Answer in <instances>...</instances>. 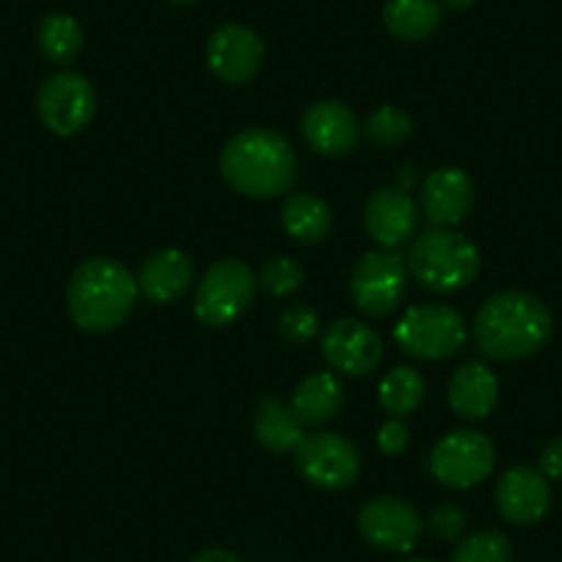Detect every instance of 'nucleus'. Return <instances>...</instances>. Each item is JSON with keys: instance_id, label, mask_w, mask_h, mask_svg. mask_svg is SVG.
I'll return each mask as SVG.
<instances>
[{"instance_id": "obj_29", "label": "nucleus", "mask_w": 562, "mask_h": 562, "mask_svg": "<svg viewBox=\"0 0 562 562\" xmlns=\"http://www.w3.org/2000/svg\"><path fill=\"white\" fill-rule=\"evenodd\" d=\"M321 331V317L312 306L293 304L290 310L281 312L279 317V334L288 339L290 345H306L317 337Z\"/></svg>"}, {"instance_id": "obj_27", "label": "nucleus", "mask_w": 562, "mask_h": 562, "mask_svg": "<svg viewBox=\"0 0 562 562\" xmlns=\"http://www.w3.org/2000/svg\"><path fill=\"white\" fill-rule=\"evenodd\" d=\"M364 133L375 147L389 149L403 144V140L414 133V122H411L408 113L400 111V108L381 105L378 111H372L370 116H367Z\"/></svg>"}, {"instance_id": "obj_11", "label": "nucleus", "mask_w": 562, "mask_h": 562, "mask_svg": "<svg viewBox=\"0 0 562 562\" xmlns=\"http://www.w3.org/2000/svg\"><path fill=\"white\" fill-rule=\"evenodd\" d=\"M356 524L367 543L389 554H408L425 532V521L416 507L400 496H378L364 502Z\"/></svg>"}, {"instance_id": "obj_31", "label": "nucleus", "mask_w": 562, "mask_h": 562, "mask_svg": "<svg viewBox=\"0 0 562 562\" xmlns=\"http://www.w3.org/2000/svg\"><path fill=\"white\" fill-rule=\"evenodd\" d=\"M405 447H408V428H405V422L397 419V416H389L381 425V430H378V450L383 456L394 458L403 456Z\"/></svg>"}, {"instance_id": "obj_25", "label": "nucleus", "mask_w": 562, "mask_h": 562, "mask_svg": "<svg viewBox=\"0 0 562 562\" xmlns=\"http://www.w3.org/2000/svg\"><path fill=\"white\" fill-rule=\"evenodd\" d=\"M378 400L389 416L403 419V416L414 414L425 400V378L414 367H394L383 375L381 386H378Z\"/></svg>"}, {"instance_id": "obj_8", "label": "nucleus", "mask_w": 562, "mask_h": 562, "mask_svg": "<svg viewBox=\"0 0 562 562\" xmlns=\"http://www.w3.org/2000/svg\"><path fill=\"white\" fill-rule=\"evenodd\" d=\"M295 469L310 485L342 491L359 480L361 456L350 439L339 434H306L293 452Z\"/></svg>"}, {"instance_id": "obj_28", "label": "nucleus", "mask_w": 562, "mask_h": 562, "mask_svg": "<svg viewBox=\"0 0 562 562\" xmlns=\"http://www.w3.org/2000/svg\"><path fill=\"white\" fill-rule=\"evenodd\" d=\"M304 276V265L295 257H270L268 262L259 268L257 281L265 293L281 299V295H293L295 290H301Z\"/></svg>"}, {"instance_id": "obj_36", "label": "nucleus", "mask_w": 562, "mask_h": 562, "mask_svg": "<svg viewBox=\"0 0 562 562\" xmlns=\"http://www.w3.org/2000/svg\"><path fill=\"white\" fill-rule=\"evenodd\" d=\"M171 3H180V7H188V3H196V0H171Z\"/></svg>"}, {"instance_id": "obj_2", "label": "nucleus", "mask_w": 562, "mask_h": 562, "mask_svg": "<svg viewBox=\"0 0 562 562\" xmlns=\"http://www.w3.org/2000/svg\"><path fill=\"white\" fill-rule=\"evenodd\" d=\"M221 177L243 196L276 199L295 186L299 158L276 130H243L221 149Z\"/></svg>"}, {"instance_id": "obj_9", "label": "nucleus", "mask_w": 562, "mask_h": 562, "mask_svg": "<svg viewBox=\"0 0 562 562\" xmlns=\"http://www.w3.org/2000/svg\"><path fill=\"white\" fill-rule=\"evenodd\" d=\"M36 113L53 135H78L97 113V91L78 72H56L36 91Z\"/></svg>"}, {"instance_id": "obj_34", "label": "nucleus", "mask_w": 562, "mask_h": 562, "mask_svg": "<svg viewBox=\"0 0 562 562\" xmlns=\"http://www.w3.org/2000/svg\"><path fill=\"white\" fill-rule=\"evenodd\" d=\"M447 9H452V12H467V9H472L477 0H441Z\"/></svg>"}, {"instance_id": "obj_20", "label": "nucleus", "mask_w": 562, "mask_h": 562, "mask_svg": "<svg viewBox=\"0 0 562 562\" xmlns=\"http://www.w3.org/2000/svg\"><path fill=\"white\" fill-rule=\"evenodd\" d=\"M345 386L334 372H315L295 386L290 397V411L304 428L326 425L342 411Z\"/></svg>"}, {"instance_id": "obj_16", "label": "nucleus", "mask_w": 562, "mask_h": 562, "mask_svg": "<svg viewBox=\"0 0 562 562\" xmlns=\"http://www.w3.org/2000/svg\"><path fill=\"white\" fill-rule=\"evenodd\" d=\"M422 215L430 226L456 229L474 207V182L461 169H436L419 193Z\"/></svg>"}, {"instance_id": "obj_14", "label": "nucleus", "mask_w": 562, "mask_h": 562, "mask_svg": "<svg viewBox=\"0 0 562 562\" xmlns=\"http://www.w3.org/2000/svg\"><path fill=\"white\" fill-rule=\"evenodd\" d=\"M496 510L507 524L535 527L551 507L549 477L535 467H513L496 483Z\"/></svg>"}, {"instance_id": "obj_33", "label": "nucleus", "mask_w": 562, "mask_h": 562, "mask_svg": "<svg viewBox=\"0 0 562 562\" xmlns=\"http://www.w3.org/2000/svg\"><path fill=\"white\" fill-rule=\"evenodd\" d=\"M188 562H243V560H237V557L226 549H204L199 551V554H193Z\"/></svg>"}, {"instance_id": "obj_32", "label": "nucleus", "mask_w": 562, "mask_h": 562, "mask_svg": "<svg viewBox=\"0 0 562 562\" xmlns=\"http://www.w3.org/2000/svg\"><path fill=\"white\" fill-rule=\"evenodd\" d=\"M540 472L549 480H562V436L551 439L540 452Z\"/></svg>"}, {"instance_id": "obj_22", "label": "nucleus", "mask_w": 562, "mask_h": 562, "mask_svg": "<svg viewBox=\"0 0 562 562\" xmlns=\"http://www.w3.org/2000/svg\"><path fill=\"white\" fill-rule=\"evenodd\" d=\"M281 224L293 240L304 243V246H317L331 235L334 215L326 199L315 196V193H290L281 207Z\"/></svg>"}, {"instance_id": "obj_4", "label": "nucleus", "mask_w": 562, "mask_h": 562, "mask_svg": "<svg viewBox=\"0 0 562 562\" xmlns=\"http://www.w3.org/2000/svg\"><path fill=\"white\" fill-rule=\"evenodd\" d=\"M408 270L430 293H458L480 273V251L452 226H430L408 251Z\"/></svg>"}, {"instance_id": "obj_12", "label": "nucleus", "mask_w": 562, "mask_h": 562, "mask_svg": "<svg viewBox=\"0 0 562 562\" xmlns=\"http://www.w3.org/2000/svg\"><path fill=\"white\" fill-rule=\"evenodd\" d=\"M321 353L331 370L342 375L361 378L370 375L383 359V339L378 337L375 328H370L361 321H334L326 328L321 342Z\"/></svg>"}, {"instance_id": "obj_13", "label": "nucleus", "mask_w": 562, "mask_h": 562, "mask_svg": "<svg viewBox=\"0 0 562 562\" xmlns=\"http://www.w3.org/2000/svg\"><path fill=\"white\" fill-rule=\"evenodd\" d=\"M262 40L248 25H221L207 42V67L224 83H251L262 69Z\"/></svg>"}, {"instance_id": "obj_3", "label": "nucleus", "mask_w": 562, "mask_h": 562, "mask_svg": "<svg viewBox=\"0 0 562 562\" xmlns=\"http://www.w3.org/2000/svg\"><path fill=\"white\" fill-rule=\"evenodd\" d=\"M138 295V281L122 262L91 257L69 279L67 310L80 331L108 334L127 321Z\"/></svg>"}, {"instance_id": "obj_15", "label": "nucleus", "mask_w": 562, "mask_h": 562, "mask_svg": "<svg viewBox=\"0 0 562 562\" xmlns=\"http://www.w3.org/2000/svg\"><path fill=\"white\" fill-rule=\"evenodd\" d=\"M301 133L306 144L326 158H345L353 153L361 138L359 119L339 100H321L310 105L301 122Z\"/></svg>"}, {"instance_id": "obj_24", "label": "nucleus", "mask_w": 562, "mask_h": 562, "mask_svg": "<svg viewBox=\"0 0 562 562\" xmlns=\"http://www.w3.org/2000/svg\"><path fill=\"white\" fill-rule=\"evenodd\" d=\"M36 45L53 64H72L83 50V29L72 14L53 12L36 29Z\"/></svg>"}, {"instance_id": "obj_26", "label": "nucleus", "mask_w": 562, "mask_h": 562, "mask_svg": "<svg viewBox=\"0 0 562 562\" xmlns=\"http://www.w3.org/2000/svg\"><path fill=\"white\" fill-rule=\"evenodd\" d=\"M452 562H513V546L507 535L496 529H480L458 543Z\"/></svg>"}, {"instance_id": "obj_1", "label": "nucleus", "mask_w": 562, "mask_h": 562, "mask_svg": "<svg viewBox=\"0 0 562 562\" xmlns=\"http://www.w3.org/2000/svg\"><path fill=\"white\" fill-rule=\"evenodd\" d=\"M554 331L549 306L521 290H502L480 306L474 342L494 361H518L546 348Z\"/></svg>"}, {"instance_id": "obj_5", "label": "nucleus", "mask_w": 562, "mask_h": 562, "mask_svg": "<svg viewBox=\"0 0 562 562\" xmlns=\"http://www.w3.org/2000/svg\"><path fill=\"white\" fill-rule=\"evenodd\" d=\"M257 288V273L243 259H218L199 281L196 299H193L196 321L210 328L232 326L251 306Z\"/></svg>"}, {"instance_id": "obj_17", "label": "nucleus", "mask_w": 562, "mask_h": 562, "mask_svg": "<svg viewBox=\"0 0 562 562\" xmlns=\"http://www.w3.org/2000/svg\"><path fill=\"white\" fill-rule=\"evenodd\" d=\"M419 210L403 188H381L364 207V229L383 248H400L414 237Z\"/></svg>"}, {"instance_id": "obj_35", "label": "nucleus", "mask_w": 562, "mask_h": 562, "mask_svg": "<svg viewBox=\"0 0 562 562\" xmlns=\"http://www.w3.org/2000/svg\"><path fill=\"white\" fill-rule=\"evenodd\" d=\"M400 562H434V560H425V557H408V560H400Z\"/></svg>"}, {"instance_id": "obj_19", "label": "nucleus", "mask_w": 562, "mask_h": 562, "mask_svg": "<svg viewBox=\"0 0 562 562\" xmlns=\"http://www.w3.org/2000/svg\"><path fill=\"white\" fill-rule=\"evenodd\" d=\"M499 397V381L494 370L480 361H467L458 367L447 386V403L463 419H485Z\"/></svg>"}, {"instance_id": "obj_6", "label": "nucleus", "mask_w": 562, "mask_h": 562, "mask_svg": "<svg viewBox=\"0 0 562 562\" xmlns=\"http://www.w3.org/2000/svg\"><path fill=\"white\" fill-rule=\"evenodd\" d=\"M394 342L419 361L450 359L467 345V323L452 306H411L394 326Z\"/></svg>"}, {"instance_id": "obj_10", "label": "nucleus", "mask_w": 562, "mask_h": 562, "mask_svg": "<svg viewBox=\"0 0 562 562\" xmlns=\"http://www.w3.org/2000/svg\"><path fill=\"white\" fill-rule=\"evenodd\" d=\"M494 441L480 430L447 434L430 452V472L441 485L456 491L474 488L494 472Z\"/></svg>"}, {"instance_id": "obj_23", "label": "nucleus", "mask_w": 562, "mask_h": 562, "mask_svg": "<svg viewBox=\"0 0 562 562\" xmlns=\"http://www.w3.org/2000/svg\"><path fill=\"white\" fill-rule=\"evenodd\" d=\"M383 25L400 42H422L441 25L439 0H386Z\"/></svg>"}, {"instance_id": "obj_30", "label": "nucleus", "mask_w": 562, "mask_h": 562, "mask_svg": "<svg viewBox=\"0 0 562 562\" xmlns=\"http://www.w3.org/2000/svg\"><path fill=\"white\" fill-rule=\"evenodd\" d=\"M425 527L430 529V535H434V538L458 540L463 532H467L469 516L463 507L452 505V502H445V505H439L434 513H430V518Z\"/></svg>"}, {"instance_id": "obj_18", "label": "nucleus", "mask_w": 562, "mask_h": 562, "mask_svg": "<svg viewBox=\"0 0 562 562\" xmlns=\"http://www.w3.org/2000/svg\"><path fill=\"white\" fill-rule=\"evenodd\" d=\"M196 265L182 248H164L144 259L138 270V293L153 304H175L193 288Z\"/></svg>"}, {"instance_id": "obj_7", "label": "nucleus", "mask_w": 562, "mask_h": 562, "mask_svg": "<svg viewBox=\"0 0 562 562\" xmlns=\"http://www.w3.org/2000/svg\"><path fill=\"white\" fill-rule=\"evenodd\" d=\"M408 262L400 254L367 251L350 276V301L367 317H389L405 299Z\"/></svg>"}, {"instance_id": "obj_21", "label": "nucleus", "mask_w": 562, "mask_h": 562, "mask_svg": "<svg viewBox=\"0 0 562 562\" xmlns=\"http://www.w3.org/2000/svg\"><path fill=\"white\" fill-rule=\"evenodd\" d=\"M304 425L295 419L290 405H284L276 397H262L254 408V439L276 456L295 452V447L304 441Z\"/></svg>"}]
</instances>
